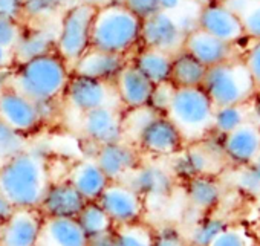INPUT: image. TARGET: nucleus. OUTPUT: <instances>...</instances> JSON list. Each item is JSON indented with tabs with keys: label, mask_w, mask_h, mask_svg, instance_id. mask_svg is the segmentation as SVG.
<instances>
[{
	"label": "nucleus",
	"mask_w": 260,
	"mask_h": 246,
	"mask_svg": "<svg viewBox=\"0 0 260 246\" xmlns=\"http://www.w3.org/2000/svg\"><path fill=\"white\" fill-rule=\"evenodd\" d=\"M196 25L201 31L234 46L240 40L246 39L237 14L223 0L198 8Z\"/></svg>",
	"instance_id": "obj_14"
},
{
	"label": "nucleus",
	"mask_w": 260,
	"mask_h": 246,
	"mask_svg": "<svg viewBox=\"0 0 260 246\" xmlns=\"http://www.w3.org/2000/svg\"><path fill=\"white\" fill-rule=\"evenodd\" d=\"M0 17L22 22L23 0H0Z\"/></svg>",
	"instance_id": "obj_44"
},
{
	"label": "nucleus",
	"mask_w": 260,
	"mask_h": 246,
	"mask_svg": "<svg viewBox=\"0 0 260 246\" xmlns=\"http://www.w3.org/2000/svg\"><path fill=\"white\" fill-rule=\"evenodd\" d=\"M0 228H2V225H0Z\"/></svg>",
	"instance_id": "obj_55"
},
{
	"label": "nucleus",
	"mask_w": 260,
	"mask_h": 246,
	"mask_svg": "<svg viewBox=\"0 0 260 246\" xmlns=\"http://www.w3.org/2000/svg\"><path fill=\"white\" fill-rule=\"evenodd\" d=\"M187 0H158L159 4V11L164 13H170V14H176L182 10L184 4Z\"/></svg>",
	"instance_id": "obj_47"
},
{
	"label": "nucleus",
	"mask_w": 260,
	"mask_h": 246,
	"mask_svg": "<svg viewBox=\"0 0 260 246\" xmlns=\"http://www.w3.org/2000/svg\"><path fill=\"white\" fill-rule=\"evenodd\" d=\"M153 235L155 229L143 220L113 228L116 246H153Z\"/></svg>",
	"instance_id": "obj_32"
},
{
	"label": "nucleus",
	"mask_w": 260,
	"mask_h": 246,
	"mask_svg": "<svg viewBox=\"0 0 260 246\" xmlns=\"http://www.w3.org/2000/svg\"><path fill=\"white\" fill-rule=\"evenodd\" d=\"M242 61L251 75L255 90L260 92V40H252V45L246 51Z\"/></svg>",
	"instance_id": "obj_42"
},
{
	"label": "nucleus",
	"mask_w": 260,
	"mask_h": 246,
	"mask_svg": "<svg viewBox=\"0 0 260 246\" xmlns=\"http://www.w3.org/2000/svg\"><path fill=\"white\" fill-rule=\"evenodd\" d=\"M51 182L49 161L40 150L26 147L0 165V193L17 209H39Z\"/></svg>",
	"instance_id": "obj_1"
},
{
	"label": "nucleus",
	"mask_w": 260,
	"mask_h": 246,
	"mask_svg": "<svg viewBox=\"0 0 260 246\" xmlns=\"http://www.w3.org/2000/svg\"><path fill=\"white\" fill-rule=\"evenodd\" d=\"M191 57H194L199 63H202L207 69L236 60V46L225 43L199 28L193 29L185 36V42L182 46Z\"/></svg>",
	"instance_id": "obj_18"
},
{
	"label": "nucleus",
	"mask_w": 260,
	"mask_h": 246,
	"mask_svg": "<svg viewBox=\"0 0 260 246\" xmlns=\"http://www.w3.org/2000/svg\"><path fill=\"white\" fill-rule=\"evenodd\" d=\"M86 200L71 185L68 179L52 181L45 191L40 202V213L43 217H72L75 219Z\"/></svg>",
	"instance_id": "obj_20"
},
{
	"label": "nucleus",
	"mask_w": 260,
	"mask_h": 246,
	"mask_svg": "<svg viewBox=\"0 0 260 246\" xmlns=\"http://www.w3.org/2000/svg\"><path fill=\"white\" fill-rule=\"evenodd\" d=\"M14 64H16V58H14L13 49L0 46V71L13 69Z\"/></svg>",
	"instance_id": "obj_48"
},
{
	"label": "nucleus",
	"mask_w": 260,
	"mask_h": 246,
	"mask_svg": "<svg viewBox=\"0 0 260 246\" xmlns=\"http://www.w3.org/2000/svg\"><path fill=\"white\" fill-rule=\"evenodd\" d=\"M26 149V136L0 121V165Z\"/></svg>",
	"instance_id": "obj_35"
},
{
	"label": "nucleus",
	"mask_w": 260,
	"mask_h": 246,
	"mask_svg": "<svg viewBox=\"0 0 260 246\" xmlns=\"http://www.w3.org/2000/svg\"><path fill=\"white\" fill-rule=\"evenodd\" d=\"M42 223L40 209H16L0 228V246H37Z\"/></svg>",
	"instance_id": "obj_17"
},
{
	"label": "nucleus",
	"mask_w": 260,
	"mask_h": 246,
	"mask_svg": "<svg viewBox=\"0 0 260 246\" xmlns=\"http://www.w3.org/2000/svg\"><path fill=\"white\" fill-rule=\"evenodd\" d=\"M187 146L182 133L167 115H155L141 130L135 147L156 158L175 156Z\"/></svg>",
	"instance_id": "obj_8"
},
{
	"label": "nucleus",
	"mask_w": 260,
	"mask_h": 246,
	"mask_svg": "<svg viewBox=\"0 0 260 246\" xmlns=\"http://www.w3.org/2000/svg\"><path fill=\"white\" fill-rule=\"evenodd\" d=\"M222 152L225 161L242 168L260 156V124L248 119L237 129L222 136Z\"/></svg>",
	"instance_id": "obj_15"
},
{
	"label": "nucleus",
	"mask_w": 260,
	"mask_h": 246,
	"mask_svg": "<svg viewBox=\"0 0 260 246\" xmlns=\"http://www.w3.org/2000/svg\"><path fill=\"white\" fill-rule=\"evenodd\" d=\"M22 22L0 17V46L13 49L22 32Z\"/></svg>",
	"instance_id": "obj_41"
},
{
	"label": "nucleus",
	"mask_w": 260,
	"mask_h": 246,
	"mask_svg": "<svg viewBox=\"0 0 260 246\" xmlns=\"http://www.w3.org/2000/svg\"><path fill=\"white\" fill-rule=\"evenodd\" d=\"M141 46V20L119 4L96 10L92 26V49L130 57Z\"/></svg>",
	"instance_id": "obj_3"
},
{
	"label": "nucleus",
	"mask_w": 260,
	"mask_h": 246,
	"mask_svg": "<svg viewBox=\"0 0 260 246\" xmlns=\"http://www.w3.org/2000/svg\"><path fill=\"white\" fill-rule=\"evenodd\" d=\"M153 87L155 86L130 63H127L124 71L113 83L116 99L122 110L147 107Z\"/></svg>",
	"instance_id": "obj_21"
},
{
	"label": "nucleus",
	"mask_w": 260,
	"mask_h": 246,
	"mask_svg": "<svg viewBox=\"0 0 260 246\" xmlns=\"http://www.w3.org/2000/svg\"><path fill=\"white\" fill-rule=\"evenodd\" d=\"M127 63V57L90 49L72 66V71L113 86Z\"/></svg>",
	"instance_id": "obj_23"
},
{
	"label": "nucleus",
	"mask_w": 260,
	"mask_h": 246,
	"mask_svg": "<svg viewBox=\"0 0 260 246\" xmlns=\"http://www.w3.org/2000/svg\"><path fill=\"white\" fill-rule=\"evenodd\" d=\"M252 119L251 113V102L242 106H226V107H216L213 116V129L211 133L219 136H225L234 129H237L245 121Z\"/></svg>",
	"instance_id": "obj_29"
},
{
	"label": "nucleus",
	"mask_w": 260,
	"mask_h": 246,
	"mask_svg": "<svg viewBox=\"0 0 260 246\" xmlns=\"http://www.w3.org/2000/svg\"><path fill=\"white\" fill-rule=\"evenodd\" d=\"M71 75L72 66L57 52H49L16 63L11 69V86L34 102L63 99Z\"/></svg>",
	"instance_id": "obj_2"
},
{
	"label": "nucleus",
	"mask_w": 260,
	"mask_h": 246,
	"mask_svg": "<svg viewBox=\"0 0 260 246\" xmlns=\"http://www.w3.org/2000/svg\"><path fill=\"white\" fill-rule=\"evenodd\" d=\"M93 159L110 182H124L141 164L140 150L124 139L98 147Z\"/></svg>",
	"instance_id": "obj_16"
},
{
	"label": "nucleus",
	"mask_w": 260,
	"mask_h": 246,
	"mask_svg": "<svg viewBox=\"0 0 260 246\" xmlns=\"http://www.w3.org/2000/svg\"><path fill=\"white\" fill-rule=\"evenodd\" d=\"M172 54L140 46L128 57V63L137 67L153 86L170 83Z\"/></svg>",
	"instance_id": "obj_26"
},
{
	"label": "nucleus",
	"mask_w": 260,
	"mask_h": 246,
	"mask_svg": "<svg viewBox=\"0 0 260 246\" xmlns=\"http://www.w3.org/2000/svg\"><path fill=\"white\" fill-rule=\"evenodd\" d=\"M251 113H252V119L260 124V92H257L251 101Z\"/></svg>",
	"instance_id": "obj_49"
},
{
	"label": "nucleus",
	"mask_w": 260,
	"mask_h": 246,
	"mask_svg": "<svg viewBox=\"0 0 260 246\" xmlns=\"http://www.w3.org/2000/svg\"><path fill=\"white\" fill-rule=\"evenodd\" d=\"M208 246H252V243L242 226L226 225Z\"/></svg>",
	"instance_id": "obj_36"
},
{
	"label": "nucleus",
	"mask_w": 260,
	"mask_h": 246,
	"mask_svg": "<svg viewBox=\"0 0 260 246\" xmlns=\"http://www.w3.org/2000/svg\"><path fill=\"white\" fill-rule=\"evenodd\" d=\"M222 144V141H220ZM205 139L193 143L188 147L185 146L179 153H176L172 164L173 176H178L184 181L193 179L196 176L214 174L219 170V162H225L222 149L214 150Z\"/></svg>",
	"instance_id": "obj_10"
},
{
	"label": "nucleus",
	"mask_w": 260,
	"mask_h": 246,
	"mask_svg": "<svg viewBox=\"0 0 260 246\" xmlns=\"http://www.w3.org/2000/svg\"><path fill=\"white\" fill-rule=\"evenodd\" d=\"M63 0H23L22 23H48L64 10Z\"/></svg>",
	"instance_id": "obj_33"
},
{
	"label": "nucleus",
	"mask_w": 260,
	"mask_h": 246,
	"mask_svg": "<svg viewBox=\"0 0 260 246\" xmlns=\"http://www.w3.org/2000/svg\"><path fill=\"white\" fill-rule=\"evenodd\" d=\"M185 246H199V244H194V243H191V241H187Z\"/></svg>",
	"instance_id": "obj_54"
},
{
	"label": "nucleus",
	"mask_w": 260,
	"mask_h": 246,
	"mask_svg": "<svg viewBox=\"0 0 260 246\" xmlns=\"http://www.w3.org/2000/svg\"><path fill=\"white\" fill-rule=\"evenodd\" d=\"M63 104H64L63 99H45V101L36 102L42 126L52 124V122H55L60 118Z\"/></svg>",
	"instance_id": "obj_43"
},
{
	"label": "nucleus",
	"mask_w": 260,
	"mask_h": 246,
	"mask_svg": "<svg viewBox=\"0 0 260 246\" xmlns=\"http://www.w3.org/2000/svg\"><path fill=\"white\" fill-rule=\"evenodd\" d=\"M86 246H116L115 238H113V231L89 237Z\"/></svg>",
	"instance_id": "obj_45"
},
{
	"label": "nucleus",
	"mask_w": 260,
	"mask_h": 246,
	"mask_svg": "<svg viewBox=\"0 0 260 246\" xmlns=\"http://www.w3.org/2000/svg\"><path fill=\"white\" fill-rule=\"evenodd\" d=\"M96 10L77 2L66 7L58 16L55 52L74 66L92 49V26Z\"/></svg>",
	"instance_id": "obj_6"
},
{
	"label": "nucleus",
	"mask_w": 260,
	"mask_h": 246,
	"mask_svg": "<svg viewBox=\"0 0 260 246\" xmlns=\"http://www.w3.org/2000/svg\"><path fill=\"white\" fill-rule=\"evenodd\" d=\"M48 23H23L20 37L13 48L16 63L26 61L49 52H55L57 40V25L51 26Z\"/></svg>",
	"instance_id": "obj_19"
},
{
	"label": "nucleus",
	"mask_w": 260,
	"mask_h": 246,
	"mask_svg": "<svg viewBox=\"0 0 260 246\" xmlns=\"http://www.w3.org/2000/svg\"><path fill=\"white\" fill-rule=\"evenodd\" d=\"M226 225L228 223L220 217H216L211 214H204V217L201 220H198L196 225L193 226L188 241L199 244V246H208Z\"/></svg>",
	"instance_id": "obj_34"
},
{
	"label": "nucleus",
	"mask_w": 260,
	"mask_h": 246,
	"mask_svg": "<svg viewBox=\"0 0 260 246\" xmlns=\"http://www.w3.org/2000/svg\"><path fill=\"white\" fill-rule=\"evenodd\" d=\"M216 107L202 87H175L167 116L182 133L187 144L211 135Z\"/></svg>",
	"instance_id": "obj_4"
},
{
	"label": "nucleus",
	"mask_w": 260,
	"mask_h": 246,
	"mask_svg": "<svg viewBox=\"0 0 260 246\" xmlns=\"http://www.w3.org/2000/svg\"><path fill=\"white\" fill-rule=\"evenodd\" d=\"M110 217L113 226L143 220L146 199L125 182H109L96 200Z\"/></svg>",
	"instance_id": "obj_9"
},
{
	"label": "nucleus",
	"mask_w": 260,
	"mask_h": 246,
	"mask_svg": "<svg viewBox=\"0 0 260 246\" xmlns=\"http://www.w3.org/2000/svg\"><path fill=\"white\" fill-rule=\"evenodd\" d=\"M202 89L214 107L249 104L257 93L242 60H231L207 69Z\"/></svg>",
	"instance_id": "obj_5"
},
{
	"label": "nucleus",
	"mask_w": 260,
	"mask_h": 246,
	"mask_svg": "<svg viewBox=\"0 0 260 246\" xmlns=\"http://www.w3.org/2000/svg\"><path fill=\"white\" fill-rule=\"evenodd\" d=\"M237 14L245 37L260 40V0H223Z\"/></svg>",
	"instance_id": "obj_31"
},
{
	"label": "nucleus",
	"mask_w": 260,
	"mask_h": 246,
	"mask_svg": "<svg viewBox=\"0 0 260 246\" xmlns=\"http://www.w3.org/2000/svg\"><path fill=\"white\" fill-rule=\"evenodd\" d=\"M187 238L184 234L173 225L161 226L159 229H155L153 235V246H185Z\"/></svg>",
	"instance_id": "obj_40"
},
{
	"label": "nucleus",
	"mask_w": 260,
	"mask_h": 246,
	"mask_svg": "<svg viewBox=\"0 0 260 246\" xmlns=\"http://www.w3.org/2000/svg\"><path fill=\"white\" fill-rule=\"evenodd\" d=\"M83 232L89 237L100 235L104 232L113 231V223L106 211L100 206L98 202H86L78 216L75 217Z\"/></svg>",
	"instance_id": "obj_30"
},
{
	"label": "nucleus",
	"mask_w": 260,
	"mask_h": 246,
	"mask_svg": "<svg viewBox=\"0 0 260 246\" xmlns=\"http://www.w3.org/2000/svg\"><path fill=\"white\" fill-rule=\"evenodd\" d=\"M0 121L23 136L42 127L36 102L13 86L0 95Z\"/></svg>",
	"instance_id": "obj_13"
},
{
	"label": "nucleus",
	"mask_w": 260,
	"mask_h": 246,
	"mask_svg": "<svg viewBox=\"0 0 260 246\" xmlns=\"http://www.w3.org/2000/svg\"><path fill=\"white\" fill-rule=\"evenodd\" d=\"M78 2H83V4H86V5H89V7L95 8V10H100V8H104L107 5L115 4L116 0H78Z\"/></svg>",
	"instance_id": "obj_51"
},
{
	"label": "nucleus",
	"mask_w": 260,
	"mask_h": 246,
	"mask_svg": "<svg viewBox=\"0 0 260 246\" xmlns=\"http://www.w3.org/2000/svg\"><path fill=\"white\" fill-rule=\"evenodd\" d=\"M115 4H119L122 8L132 13L141 22L159 11L158 0H116Z\"/></svg>",
	"instance_id": "obj_39"
},
{
	"label": "nucleus",
	"mask_w": 260,
	"mask_h": 246,
	"mask_svg": "<svg viewBox=\"0 0 260 246\" xmlns=\"http://www.w3.org/2000/svg\"><path fill=\"white\" fill-rule=\"evenodd\" d=\"M68 181L86 202H96L110 182L93 158H86L74 164Z\"/></svg>",
	"instance_id": "obj_24"
},
{
	"label": "nucleus",
	"mask_w": 260,
	"mask_h": 246,
	"mask_svg": "<svg viewBox=\"0 0 260 246\" xmlns=\"http://www.w3.org/2000/svg\"><path fill=\"white\" fill-rule=\"evenodd\" d=\"M16 209L17 208L2 193H0V225H4L14 214Z\"/></svg>",
	"instance_id": "obj_46"
},
{
	"label": "nucleus",
	"mask_w": 260,
	"mask_h": 246,
	"mask_svg": "<svg viewBox=\"0 0 260 246\" xmlns=\"http://www.w3.org/2000/svg\"><path fill=\"white\" fill-rule=\"evenodd\" d=\"M11 86V69L0 71V95Z\"/></svg>",
	"instance_id": "obj_50"
},
{
	"label": "nucleus",
	"mask_w": 260,
	"mask_h": 246,
	"mask_svg": "<svg viewBox=\"0 0 260 246\" xmlns=\"http://www.w3.org/2000/svg\"><path fill=\"white\" fill-rule=\"evenodd\" d=\"M185 194L190 205L204 214L213 211L222 199V187L211 174L185 181Z\"/></svg>",
	"instance_id": "obj_27"
},
{
	"label": "nucleus",
	"mask_w": 260,
	"mask_h": 246,
	"mask_svg": "<svg viewBox=\"0 0 260 246\" xmlns=\"http://www.w3.org/2000/svg\"><path fill=\"white\" fill-rule=\"evenodd\" d=\"M78 0H63V4H64V7H69V5H72V4H77Z\"/></svg>",
	"instance_id": "obj_53"
},
{
	"label": "nucleus",
	"mask_w": 260,
	"mask_h": 246,
	"mask_svg": "<svg viewBox=\"0 0 260 246\" xmlns=\"http://www.w3.org/2000/svg\"><path fill=\"white\" fill-rule=\"evenodd\" d=\"M236 184L240 190L249 194H260V156L240 168Z\"/></svg>",
	"instance_id": "obj_37"
},
{
	"label": "nucleus",
	"mask_w": 260,
	"mask_h": 246,
	"mask_svg": "<svg viewBox=\"0 0 260 246\" xmlns=\"http://www.w3.org/2000/svg\"><path fill=\"white\" fill-rule=\"evenodd\" d=\"M173 92H175V87L170 83L155 86L152 90L147 107L152 112H155L156 115H167V110H169L170 102H172Z\"/></svg>",
	"instance_id": "obj_38"
},
{
	"label": "nucleus",
	"mask_w": 260,
	"mask_h": 246,
	"mask_svg": "<svg viewBox=\"0 0 260 246\" xmlns=\"http://www.w3.org/2000/svg\"><path fill=\"white\" fill-rule=\"evenodd\" d=\"M187 2L196 5L198 8H202V7H207V5H211V4H216V2H222V0H187Z\"/></svg>",
	"instance_id": "obj_52"
},
{
	"label": "nucleus",
	"mask_w": 260,
	"mask_h": 246,
	"mask_svg": "<svg viewBox=\"0 0 260 246\" xmlns=\"http://www.w3.org/2000/svg\"><path fill=\"white\" fill-rule=\"evenodd\" d=\"M63 102L80 115L100 109V107H107V106L119 107L116 93L112 84L77 74L74 71L68 81L66 90L63 95Z\"/></svg>",
	"instance_id": "obj_7"
},
{
	"label": "nucleus",
	"mask_w": 260,
	"mask_h": 246,
	"mask_svg": "<svg viewBox=\"0 0 260 246\" xmlns=\"http://www.w3.org/2000/svg\"><path fill=\"white\" fill-rule=\"evenodd\" d=\"M81 116L80 129L83 136L96 147L124 139L122 109L116 106L100 107Z\"/></svg>",
	"instance_id": "obj_12"
},
{
	"label": "nucleus",
	"mask_w": 260,
	"mask_h": 246,
	"mask_svg": "<svg viewBox=\"0 0 260 246\" xmlns=\"http://www.w3.org/2000/svg\"><path fill=\"white\" fill-rule=\"evenodd\" d=\"M185 32L179 26L176 14L158 11L141 22V46L176 54L182 49Z\"/></svg>",
	"instance_id": "obj_11"
},
{
	"label": "nucleus",
	"mask_w": 260,
	"mask_h": 246,
	"mask_svg": "<svg viewBox=\"0 0 260 246\" xmlns=\"http://www.w3.org/2000/svg\"><path fill=\"white\" fill-rule=\"evenodd\" d=\"M124 182L144 199L166 197L173 191L175 176L172 170H167L159 164H140Z\"/></svg>",
	"instance_id": "obj_22"
},
{
	"label": "nucleus",
	"mask_w": 260,
	"mask_h": 246,
	"mask_svg": "<svg viewBox=\"0 0 260 246\" xmlns=\"http://www.w3.org/2000/svg\"><path fill=\"white\" fill-rule=\"evenodd\" d=\"M87 235L83 232L77 219L72 217H43L37 246H86Z\"/></svg>",
	"instance_id": "obj_25"
},
{
	"label": "nucleus",
	"mask_w": 260,
	"mask_h": 246,
	"mask_svg": "<svg viewBox=\"0 0 260 246\" xmlns=\"http://www.w3.org/2000/svg\"><path fill=\"white\" fill-rule=\"evenodd\" d=\"M207 67L181 49L172 57L170 84L173 87H202Z\"/></svg>",
	"instance_id": "obj_28"
}]
</instances>
